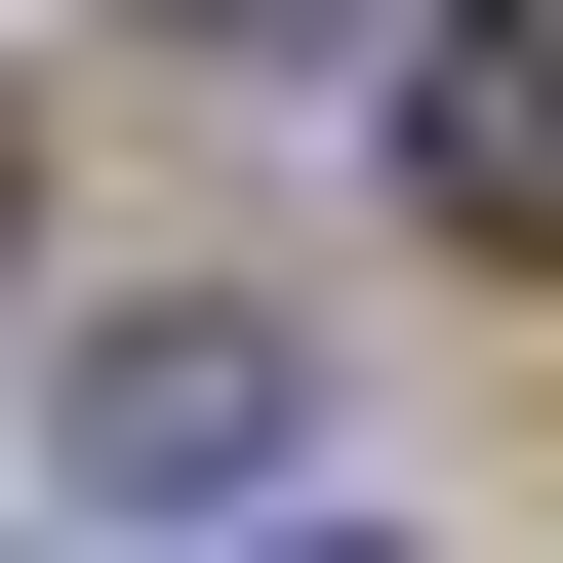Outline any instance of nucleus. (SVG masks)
<instances>
[{"label": "nucleus", "mask_w": 563, "mask_h": 563, "mask_svg": "<svg viewBox=\"0 0 563 563\" xmlns=\"http://www.w3.org/2000/svg\"><path fill=\"white\" fill-rule=\"evenodd\" d=\"M282 443H322V322H121V363H81V483H121V523H242Z\"/></svg>", "instance_id": "f257e3e1"}, {"label": "nucleus", "mask_w": 563, "mask_h": 563, "mask_svg": "<svg viewBox=\"0 0 563 563\" xmlns=\"http://www.w3.org/2000/svg\"><path fill=\"white\" fill-rule=\"evenodd\" d=\"M402 201H443L483 282H563V0H443V41H402Z\"/></svg>", "instance_id": "f03ea898"}, {"label": "nucleus", "mask_w": 563, "mask_h": 563, "mask_svg": "<svg viewBox=\"0 0 563 563\" xmlns=\"http://www.w3.org/2000/svg\"><path fill=\"white\" fill-rule=\"evenodd\" d=\"M0 242H41V162H0Z\"/></svg>", "instance_id": "7ed1b4c3"}, {"label": "nucleus", "mask_w": 563, "mask_h": 563, "mask_svg": "<svg viewBox=\"0 0 563 563\" xmlns=\"http://www.w3.org/2000/svg\"><path fill=\"white\" fill-rule=\"evenodd\" d=\"M282 563H363V523H282Z\"/></svg>", "instance_id": "20e7f679"}]
</instances>
